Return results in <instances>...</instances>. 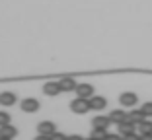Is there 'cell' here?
<instances>
[{"label": "cell", "instance_id": "obj_5", "mask_svg": "<svg viewBox=\"0 0 152 140\" xmlns=\"http://www.w3.org/2000/svg\"><path fill=\"white\" fill-rule=\"evenodd\" d=\"M88 101H90V109H94V111H102V109L107 107V99L102 95H92Z\"/></svg>", "mask_w": 152, "mask_h": 140}, {"label": "cell", "instance_id": "obj_6", "mask_svg": "<svg viewBox=\"0 0 152 140\" xmlns=\"http://www.w3.org/2000/svg\"><path fill=\"white\" fill-rule=\"evenodd\" d=\"M37 132L39 134H45V136H51L53 132H57V127H55V123L51 121H41L37 125Z\"/></svg>", "mask_w": 152, "mask_h": 140}, {"label": "cell", "instance_id": "obj_11", "mask_svg": "<svg viewBox=\"0 0 152 140\" xmlns=\"http://www.w3.org/2000/svg\"><path fill=\"white\" fill-rule=\"evenodd\" d=\"M43 94L45 95H51V97H53V95H58V94H61V86H58V82H47V84L43 86Z\"/></svg>", "mask_w": 152, "mask_h": 140}, {"label": "cell", "instance_id": "obj_12", "mask_svg": "<svg viewBox=\"0 0 152 140\" xmlns=\"http://www.w3.org/2000/svg\"><path fill=\"white\" fill-rule=\"evenodd\" d=\"M107 117H109V121L115 123V125H119V123L127 121V113L123 111V109H115V111H111V113H109Z\"/></svg>", "mask_w": 152, "mask_h": 140}, {"label": "cell", "instance_id": "obj_23", "mask_svg": "<svg viewBox=\"0 0 152 140\" xmlns=\"http://www.w3.org/2000/svg\"><path fill=\"white\" fill-rule=\"evenodd\" d=\"M35 140H51V136H45V134H37Z\"/></svg>", "mask_w": 152, "mask_h": 140}, {"label": "cell", "instance_id": "obj_24", "mask_svg": "<svg viewBox=\"0 0 152 140\" xmlns=\"http://www.w3.org/2000/svg\"><path fill=\"white\" fill-rule=\"evenodd\" d=\"M140 140H152V132L150 134H140Z\"/></svg>", "mask_w": 152, "mask_h": 140}, {"label": "cell", "instance_id": "obj_17", "mask_svg": "<svg viewBox=\"0 0 152 140\" xmlns=\"http://www.w3.org/2000/svg\"><path fill=\"white\" fill-rule=\"evenodd\" d=\"M10 115L6 113V111H0V127H4V125H10Z\"/></svg>", "mask_w": 152, "mask_h": 140}, {"label": "cell", "instance_id": "obj_22", "mask_svg": "<svg viewBox=\"0 0 152 140\" xmlns=\"http://www.w3.org/2000/svg\"><path fill=\"white\" fill-rule=\"evenodd\" d=\"M66 140H84L80 134H70V136H66Z\"/></svg>", "mask_w": 152, "mask_h": 140}, {"label": "cell", "instance_id": "obj_2", "mask_svg": "<svg viewBox=\"0 0 152 140\" xmlns=\"http://www.w3.org/2000/svg\"><path fill=\"white\" fill-rule=\"evenodd\" d=\"M119 103L123 107H134V105L139 103V95L133 94V91H125V94L119 95Z\"/></svg>", "mask_w": 152, "mask_h": 140}, {"label": "cell", "instance_id": "obj_13", "mask_svg": "<svg viewBox=\"0 0 152 140\" xmlns=\"http://www.w3.org/2000/svg\"><path fill=\"white\" fill-rule=\"evenodd\" d=\"M127 119H129L131 123H134V125H139V123H142L144 119H146V115L142 113V109H133V111L127 115Z\"/></svg>", "mask_w": 152, "mask_h": 140}, {"label": "cell", "instance_id": "obj_15", "mask_svg": "<svg viewBox=\"0 0 152 140\" xmlns=\"http://www.w3.org/2000/svg\"><path fill=\"white\" fill-rule=\"evenodd\" d=\"M137 128H139V134H150V132H152V123L144 119L142 123L137 125Z\"/></svg>", "mask_w": 152, "mask_h": 140}, {"label": "cell", "instance_id": "obj_10", "mask_svg": "<svg viewBox=\"0 0 152 140\" xmlns=\"http://www.w3.org/2000/svg\"><path fill=\"white\" fill-rule=\"evenodd\" d=\"M58 86H61V91H74L78 84H76L74 78H61L58 80Z\"/></svg>", "mask_w": 152, "mask_h": 140}, {"label": "cell", "instance_id": "obj_18", "mask_svg": "<svg viewBox=\"0 0 152 140\" xmlns=\"http://www.w3.org/2000/svg\"><path fill=\"white\" fill-rule=\"evenodd\" d=\"M140 109H142V113L146 115V117H152V101H146Z\"/></svg>", "mask_w": 152, "mask_h": 140}, {"label": "cell", "instance_id": "obj_3", "mask_svg": "<svg viewBox=\"0 0 152 140\" xmlns=\"http://www.w3.org/2000/svg\"><path fill=\"white\" fill-rule=\"evenodd\" d=\"M76 97H84V99H90V97H92V95H94V86H92V84H78V86H76Z\"/></svg>", "mask_w": 152, "mask_h": 140}, {"label": "cell", "instance_id": "obj_1", "mask_svg": "<svg viewBox=\"0 0 152 140\" xmlns=\"http://www.w3.org/2000/svg\"><path fill=\"white\" fill-rule=\"evenodd\" d=\"M70 109L74 111V113H78V115H84V113L90 111V101L84 99V97H76V99L70 101Z\"/></svg>", "mask_w": 152, "mask_h": 140}, {"label": "cell", "instance_id": "obj_25", "mask_svg": "<svg viewBox=\"0 0 152 140\" xmlns=\"http://www.w3.org/2000/svg\"><path fill=\"white\" fill-rule=\"evenodd\" d=\"M0 140H12V138H6V136H0Z\"/></svg>", "mask_w": 152, "mask_h": 140}, {"label": "cell", "instance_id": "obj_19", "mask_svg": "<svg viewBox=\"0 0 152 140\" xmlns=\"http://www.w3.org/2000/svg\"><path fill=\"white\" fill-rule=\"evenodd\" d=\"M51 140H66V134H63V132H53V134H51Z\"/></svg>", "mask_w": 152, "mask_h": 140}, {"label": "cell", "instance_id": "obj_16", "mask_svg": "<svg viewBox=\"0 0 152 140\" xmlns=\"http://www.w3.org/2000/svg\"><path fill=\"white\" fill-rule=\"evenodd\" d=\"M105 134H107V131H103V128H92V134H90V138H94V140H103V138H105Z\"/></svg>", "mask_w": 152, "mask_h": 140}, {"label": "cell", "instance_id": "obj_4", "mask_svg": "<svg viewBox=\"0 0 152 140\" xmlns=\"http://www.w3.org/2000/svg\"><path fill=\"white\" fill-rule=\"evenodd\" d=\"M20 107H22V111H26V113H35V111H39V101H37L35 97H26V99L20 103Z\"/></svg>", "mask_w": 152, "mask_h": 140}, {"label": "cell", "instance_id": "obj_21", "mask_svg": "<svg viewBox=\"0 0 152 140\" xmlns=\"http://www.w3.org/2000/svg\"><path fill=\"white\" fill-rule=\"evenodd\" d=\"M123 140H140V134L137 136V132H133V134H127V136H121Z\"/></svg>", "mask_w": 152, "mask_h": 140}, {"label": "cell", "instance_id": "obj_26", "mask_svg": "<svg viewBox=\"0 0 152 140\" xmlns=\"http://www.w3.org/2000/svg\"><path fill=\"white\" fill-rule=\"evenodd\" d=\"M88 140H94V138H88Z\"/></svg>", "mask_w": 152, "mask_h": 140}, {"label": "cell", "instance_id": "obj_8", "mask_svg": "<svg viewBox=\"0 0 152 140\" xmlns=\"http://www.w3.org/2000/svg\"><path fill=\"white\" fill-rule=\"evenodd\" d=\"M16 101H18V95L14 91H2L0 94V105H4V107H12Z\"/></svg>", "mask_w": 152, "mask_h": 140}, {"label": "cell", "instance_id": "obj_14", "mask_svg": "<svg viewBox=\"0 0 152 140\" xmlns=\"http://www.w3.org/2000/svg\"><path fill=\"white\" fill-rule=\"evenodd\" d=\"M16 134H18V128L14 127L12 123L10 125H4V127H0V136H6V138H16Z\"/></svg>", "mask_w": 152, "mask_h": 140}, {"label": "cell", "instance_id": "obj_7", "mask_svg": "<svg viewBox=\"0 0 152 140\" xmlns=\"http://www.w3.org/2000/svg\"><path fill=\"white\" fill-rule=\"evenodd\" d=\"M117 128H119V134L121 136H127V134L137 132V125H134V123H131L129 119H127V121H123V123H119V125H117Z\"/></svg>", "mask_w": 152, "mask_h": 140}, {"label": "cell", "instance_id": "obj_20", "mask_svg": "<svg viewBox=\"0 0 152 140\" xmlns=\"http://www.w3.org/2000/svg\"><path fill=\"white\" fill-rule=\"evenodd\" d=\"M103 140H123V138H121V134H111V132H107Z\"/></svg>", "mask_w": 152, "mask_h": 140}, {"label": "cell", "instance_id": "obj_9", "mask_svg": "<svg viewBox=\"0 0 152 140\" xmlns=\"http://www.w3.org/2000/svg\"><path fill=\"white\" fill-rule=\"evenodd\" d=\"M109 125H111L109 117H103V115H98V117L92 119V128H103V131H107Z\"/></svg>", "mask_w": 152, "mask_h": 140}]
</instances>
